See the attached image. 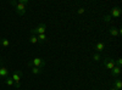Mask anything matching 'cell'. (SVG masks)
<instances>
[{
    "instance_id": "cell-1",
    "label": "cell",
    "mask_w": 122,
    "mask_h": 90,
    "mask_svg": "<svg viewBox=\"0 0 122 90\" xmlns=\"http://www.w3.org/2000/svg\"><path fill=\"white\" fill-rule=\"evenodd\" d=\"M10 4L15 7V11L18 16H23L26 14V5L29 4L28 0H20V1H15V0H10Z\"/></svg>"
},
{
    "instance_id": "cell-2",
    "label": "cell",
    "mask_w": 122,
    "mask_h": 90,
    "mask_svg": "<svg viewBox=\"0 0 122 90\" xmlns=\"http://www.w3.org/2000/svg\"><path fill=\"white\" fill-rule=\"evenodd\" d=\"M27 66L28 67H38V68H44L45 66H46V62H45V60L44 58H42V57H34V58H32L30 61H28L27 62Z\"/></svg>"
},
{
    "instance_id": "cell-3",
    "label": "cell",
    "mask_w": 122,
    "mask_h": 90,
    "mask_svg": "<svg viewBox=\"0 0 122 90\" xmlns=\"http://www.w3.org/2000/svg\"><path fill=\"white\" fill-rule=\"evenodd\" d=\"M21 77H22V71L21 69H16V71L12 72L11 79L15 83V88H21V84H20V82H21Z\"/></svg>"
},
{
    "instance_id": "cell-4",
    "label": "cell",
    "mask_w": 122,
    "mask_h": 90,
    "mask_svg": "<svg viewBox=\"0 0 122 90\" xmlns=\"http://www.w3.org/2000/svg\"><path fill=\"white\" fill-rule=\"evenodd\" d=\"M46 32V24L45 23H40L37 28L30 29V34L32 35H38V34H45Z\"/></svg>"
},
{
    "instance_id": "cell-5",
    "label": "cell",
    "mask_w": 122,
    "mask_h": 90,
    "mask_svg": "<svg viewBox=\"0 0 122 90\" xmlns=\"http://www.w3.org/2000/svg\"><path fill=\"white\" fill-rule=\"evenodd\" d=\"M101 63H103V66L106 68V69H112L114 67H115V60H112V58H110V57H103V61H101Z\"/></svg>"
},
{
    "instance_id": "cell-6",
    "label": "cell",
    "mask_w": 122,
    "mask_h": 90,
    "mask_svg": "<svg viewBox=\"0 0 122 90\" xmlns=\"http://www.w3.org/2000/svg\"><path fill=\"white\" fill-rule=\"evenodd\" d=\"M109 15L111 16V18H117V17H120V16H121V9H120L118 6L112 7Z\"/></svg>"
},
{
    "instance_id": "cell-7",
    "label": "cell",
    "mask_w": 122,
    "mask_h": 90,
    "mask_svg": "<svg viewBox=\"0 0 122 90\" xmlns=\"http://www.w3.org/2000/svg\"><path fill=\"white\" fill-rule=\"evenodd\" d=\"M10 74V71H9V68L5 67V66H1L0 67V78H7Z\"/></svg>"
},
{
    "instance_id": "cell-8",
    "label": "cell",
    "mask_w": 122,
    "mask_h": 90,
    "mask_svg": "<svg viewBox=\"0 0 122 90\" xmlns=\"http://www.w3.org/2000/svg\"><path fill=\"white\" fill-rule=\"evenodd\" d=\"M120 74H121V67H117V66H115L112 69H111V76H112L114 78H117Z\"/></svg>"
},
{
    "instance_id": "cell-9",
    "label": "cell",
    "mask_w": 122,
    "mask_h": 90,
    "mask_svg": "<svg viewBox=\"0 0 122 90\" xmlns=\"http://www.w3.org/2000/svg\"><path fill=\"white\" fill-rule=\"evenodd\" d=\"M105 50V43H97L95 44V52H101V51H104Z\"/></svg>"
},
{
    "instance_id": "cell-10",
    "label": "cell",
    "mask_w": 122,
    "mask_h": 90,
    "mask_svg": "<svg viewBox=\"0 0 122 90\" xmlns=\"http://www.w3.org/2000/svg\"><path fill=\"white\" fill-rule=\"evenodd\" d=\"M114 88L117 90H122V81L120 78H115V82H114Z\"/></svg>"
},
{
    "instance_id": "cell-11",
    "label": "cell",
    "mask_w": 122,
    "mask_h": 90,
    "mask_svg": "<svg viewBox=\"0 0 122 90\" xmlns=\"http://www.w3.org/2000/svg\"><path fill=\"white\" fill-rule=\"evenodd\" d=\"M109 33L112 35V37H118L120 34H118V28H115V27H111L110 29H109Z\"/></svg>"
},
{
    "instance_id": "cell-12",
    "label": "cell",
    "mask_w": 122,
    "mask_h": 90,
    "mask_svg": "<svg viewBox=\"0 0 122 90\" xmlns=\"http://www.w3.org/2000/svg\"><path fill=\"white\" fill-rule=\"evenodd\" d=\"M37 39H38V43L43 44L46 42V34H38L37 35Z\"/></svg>"
},
{
    "instance_id": "cell-13",
    "label": "cell",
    "mask_w": 122,
    "mask_h": 90,
    "mask_svg": "<svg viewBox=\"0 0 122 90\" xmlns=\"http://www.w3.org/2000/svg\"><path fill=\"white\" fill-rule=\"evenodd\" d=\"M4 83H5L6 85H9V86H15V83H14V81L11 79V77L5 78V79H4Z\"/></svg>"
},
{
    "instance_id": "cell-14",
    "label": "cell",
    "mask_w": 122,
    "mask_h": 90,
    "mask_svg": "<svg viewBox=\"0 0 122 90\" xmlns=\"http://www.w3.org/2000/svg\"><path fill=\"white\" fill-rule=\"evenodd\" d=\"M0 44H1L3 47H7V46H10V42L7 40L6 38H1V39H0Z\"/></svg>"
},
{
    "instance_id": "cell-15",
    "label": "cell",
    "mask_w": 122,
    "mask_h": 90,
    "mask_svg": "<svg viewBox=\"0 0 122 90\" xmlns=\"http://www.w3.org/2000/svg\"><path fill=\"white\" fill-rule=\"evenodd\" d=\"M30 71H32V73H33L34 76H37V74L42 73L43 69H42V68H38V67H32V68H30Z\"/></svg>"
},
{
    "instance_id": "cell-16",
    "label": "cell",
    "mask_w": 122,
    "mask_h": 90,
    "mask_svg": "<svg viewBox=\"0 0 122 90\" xmlns=\"http://www.w3.org/2000/svg\"><path fill=\"white\" fill-rule=\"evenodd\" d=\"M29 42L32 43V44H37V43H38L37 35H30V37H29Z\"/></svg>"
},
{
    "instance_id": "cell-17",
    "label": "cell",
    "mask_w": 122,
    "mask_h": 90,
    "mask_svg": "<svg viewBox=\"0 0 122 90\" xmlns=\"http://www.w3.org/2000/svg\"><path fill=\"white\" fill-rule=\"evenodd\" d=\"M93 60H94V61H100V60H101L100 54H99V52H94V54H93Z\"/></svg>"
},
{
    "instance_id": "cell-18",
    "label": "cell",
    "mask_w": 122,
    "mask_h": 90,
    "mask_svg": "<svg viewBox=\"0 0 122 90\" xmlns=\"http://www.w3.org/2000/svg\"><path fill=\"white\" fill-rule=\"evenodd\" d=\"M115 66H117V67H121L122 66V58H116L115 60Z\"/></svg>"
},
{
    "instance_id": "cell-19",
    "label": "cell",
    "mask_w": 122,
    "mask_h": 90,
    "mask_svg": "<svg viewBox=\"0 0 122 90\" xmlns=\"http://www.w3.org/2000/svg\"><path fill=\"white\" fill-rule=\"evenodd\" d=\"M103 19H104V22H105V23H110V21H111V16H110V15H106V16H104Z\"/></svg>"
},
{
    "instance_id": "cell-20",
    "label": "cell",
    "mask_w": 122,
    "mask_h": 90,
    "mask_svg": "<svg viewBox=\"0 0 122 90\" xmlns=\"http://www.w3.org/2000/svg\"><path fill=\"white\" fill-rule=\"evenodd\" d=\"M78 14H79V15L84 14V9H83V7H79V9H78Z\"/></svg>"
},
{
    "instance_id": "cell-21",
    "label": "cell",
    "mask_w": 122,
    "mask_h": 90,
    "mask_svg": "<svg viewBox=\"0 0 122 90\" xmlns=\"http://www.w3.org/2000/svg\"><path fill=\"white\" fill-rule=\"evenodd\" d=\"M3 63H4V58H3L1 56H0V67L3 66Z\"/></svg>"
},
{
    "instance_id": "cell-22",
    "label": "cell",
    "mask_w": 122,
    "mask_h": 90,
    "mask_svg": "<svg viewBox=\"0 0 122 90\" xmlns=\"http://www.w3.org/2000/svg\"><path fill=\"white\" fill-rule=\"evenodd\" d=\"M111 90H117V89H115V88H111Z\"/></svg>"
}]
</instances>
